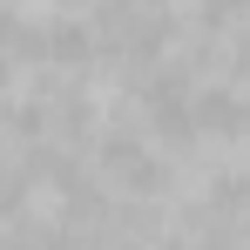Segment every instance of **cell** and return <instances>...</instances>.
<instances>
[{
  "label": "cell",
  "instance_id": "cell-1",
  "mask_svg": "<svg viewBox=\"0 0 250 250\" xmlns=\"http://www.w3.org/2000/svg\"><path fill=\"white\" fill-rule=\"evenodd\" d=\"M95 41H88L82 21H41V27H14V61H54V68H82Z\"/></svg>",
  "mask_w": 250,
  "mask_h": 250
},
{
  "label": "cell",
  "instance_id": "cell-2",
  "mask_svg": "<svg viewBox=\"0 0 250 250\" xmlns=\"http://www.w3.org/2000/svg\"><path fill=\"white\" fill-rule=\"evenodd\" d=\"M142 108H149V128H156V135H169V142L203 135V128H196V95H189V82H183V75H156V82H149V95H142Z\"/></svg>",
  "mask_w": 250,
  "mask_h": 250
},
{
  "label": "cell",
  "instance_id": "cell-3",
  "mask_svg": "<svg viewBox=\"0 0 250 250\" xmlns=\"http://www.w3.org/2000/svg\"><path fill=\"white\" fill-rule=\"evenodd\" d=\"M196 128L216 135V142L250 135V95H237V88H203V95H196Z\"/></svg>",
  "mask_w": 250,
  "mask_h": 250
},
{
  "label": "cell",
  "instance_id": "cell-4",
  "mask_svg": "<svg viewBox=\"0 0 250 250\" xmlns=\"http://www.w3.org/2000/svg\"><path fill=\"white\" fill-rule=\"evenodd\" d=\"M102 163H108V176H115L122 189H156V183H163V163H156V156H149L135 135H108Z\"/></svg>",
  "mask_w": 250,
  "mask_h": 250
},
{
  "label": "cell",
  "instance_id": "cell-5",
  "mask_svg": "<svg viewBox=\"0 0 250 250\" xmlns=\"http://www.w3.org/2000/svg\"><path fill=\"white\" fill-rule=\"evenodd\" d=\"M244 7H250V0H203V27H216V34H223V27H230Z\"/></svg>",
  "mask_w": 250,
  "mask_h": 250
},
{
  "label": "cell",
  "instance_id": "cell-6",
  "mask_svg": "<svg viewBox=\"0 0 250 250\" xmlns=\"http://www.w3.org/2000/svg\"><path fill=\"white\" fill-rule=\"evenodd\" d=\"M244 68H250V34H244Z\"/></svg>",
  "mask_w": 250,
  "mask_h": 250
}]
</instances>
